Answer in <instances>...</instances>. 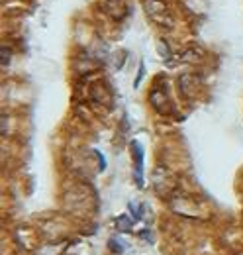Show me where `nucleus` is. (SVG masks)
<instances>
[{"label": "nucleus", "mask_w": 243, "mask_h": 255, "mask_svg": "<svg viewBox=\"0 0 243 255\" xmlns=\"http://www.w3.org/2000/svg\"><path fill=\"white\" fill-rule=\"evenodd\" d=\"M131 151L135 161V183L137 187H143V149L137 141H131Z\"/></svg>", "instance_id": "1"}, {"label": "nucleus", "mask_w": 243, "mask_h": 255, "mask_svg": "<svg viewBox=\"0 0 243 255\" xmlns=\"http://www.w3.org/2000/svg\"><path fill=\"white\" fill-rule=\"evenodd\" d=\"M116 228H118L120 232H129V230H131L129 218H127V216H118V218H116Z\"/></svg>", "instance_id": "2"}, {"label": "nucleus", "mask_w": 243, "mask_h": 255, "mask_svg": "<svg viewBox=\"0 0 243 255\" xmlns=\"http://www.w3.org/2000/svg\"><path fill=\"white\" fill-rule=\"evenodd\" d=\"M108 244H110L112 252H116V254H122V252H123V246H122V244L118 242V240H110Z\"/></svg>", "instance_id": "3"}, {"label": "nucleus", "mask_w": 243, "mask_h": 255, "mask_svg": "<svg viewBox=\"0 0 243 255\" xmlns=\"http://www.w3.org/2000/svg\"><path fill=\"white\" fill-rule=\"evenodd\" d=\"M8 57H10V51L2 47V65H4V63H8Z\"/></svg>", "instance_id": "4"}, {"label": "nucleus", "mask_w": 243, "mask_h": 255, "mask_svg": "<svg viewBox=\"0 0 243 255\" xmlns=\"http://www.w3.org/2000/svg\"><path fill=\"white\" fill-rule=\"evenodd\" d=\"M141 75H143V63L139 65V73H137V79H135V87L139 85V81H141Z\"/></svg>", "instance_id": "5"}]
</instances>
